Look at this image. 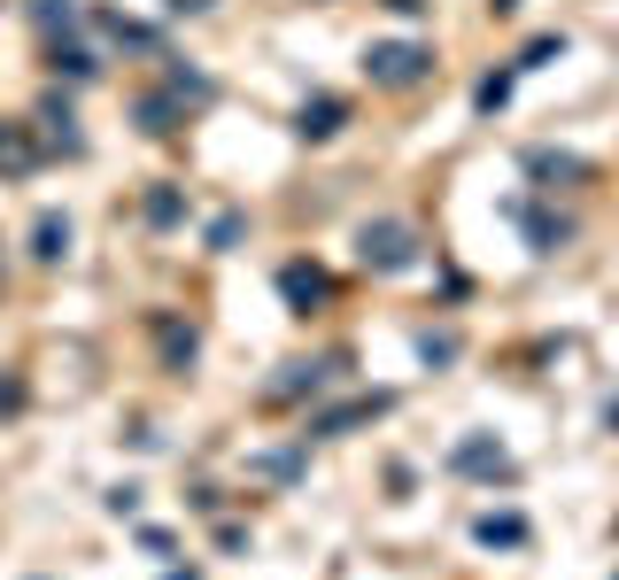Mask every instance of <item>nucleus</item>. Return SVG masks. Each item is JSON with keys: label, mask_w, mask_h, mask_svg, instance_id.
<instances>
[{"label": "nucleus", "mask_w": 619, "mask_h": 580, "mask_svg": "<svg viewBox=\"0 0 619 580\" xmlns=\"http://www.w3.org/2000/svg\"><path fill=\"white\" fill-rule=\"evenodd\" d=\"M16 402H24V387H16V379H9V387H0V410H16Z\"/></svg>", "instance_id": "19"}, {"label": "nucleus", "mask_w": 619, "mask_h": 580, "mask_svg": "<svg viewBox=\"0 0 619 580\" xmlns=\"http://www.w3.org/2000/svg\"><path fill=\"white\" fill-rule=\"evenodd\" d=\"M365 77L372 86H426L433 77V47H418V39H380V47H365Z\"/></svg>", "instance_id": "2"}, {"label": "nucleus", "mask_w": 619, "mask_h": 580, "mask_svg": "<svg viewBox=\"0 0 619 580\" xmlns=\"http://www.w3.org/2000/svg\"><path fill=\"white\" fill-rule=\"evenodd\" d=\"M511 217L526 225V247H535V256H550L558 240H573V225H566V217H550V209H535V202H511Z\"/></svg>", "instance_id": "4"}, {"label": "nucleus", "mask_w": 619, "mask_h": 580, "mask_svg": "<svg viewBox=\"0 0 619 580\" xmlns=\"http://www.w3.org/2000/svg\"><path fill=\"white\" fill-rule=\"evenodd\" d=\"M179 217H187L179 186H155V194H147V225H179Z\"/></svg>", "instance_id": "13"}, {"label": "nucleus", "mask_w": 619, "mask_h": 580, "mask_svg": "<svg viewBox=\"0 0 619 580\" xmlns=\"http://www.w3.org/2000/svg\"><path fill=\"white\" fill-rule=\"evenodd\" d=\"M279 294L310 317V302H325V271H318V264H287V271H279Z\"/></svg>", "instance_id": "6"}, {"label": "nucleus", "mask_w": 619, "mask_h": 580, "mask_svg": "<svg viewBox=\"0 0 619 580\" xmlns=\"http://www.w3.org/2000/svg\"><path fill=\"white\" fill-rule=\"evenodd\" d=\"M526 171H535V179H581L588 162H581V155H550V147H535V155H526Z\"/></svg>", "instance_id": "11"}, {"label": "nucleus", "mask_w": 619, "mask_h": 580, "mask_svg": "<svg viewBox=\"0 0 619 580\" xmlns=\"http://www.w3.org/2000/svg\"><path fill=\"white\" fill-rule=\"evenodd\" d=\"M39 171V140L24 124H0V179H32Z\"/></svg>", "instance_id": "5"}, {"label": "nucleus", "mask_w": 619, "mask_h": 580, "mask_svg": "<svg viewBox=\"0 0 619 580\" xmlns=\"http://www.w3.org/2000/svg\"><path fill=\"white\" fill-rule=\"evenodd\" d=\"M55 70H70V77H94L102 62H94V55H85V47H55Z\"/></svg>", "instance_id": "16"}, {"label": "nucleus", "mask_w": 619, "mask_h": 580, "mask_svg": "<svg viewBox=\"0 0 619 580\" xmlns=\"http://www.w3.org/2000/svg\"><path fill=\"white\" fill-rule=\"evenodd\" d=\"M450 464L473 472V480H511V457H503V442H488V434H465Z\"/></svg>", "instance_id": "3"}, {"label": "nucleus", "mask_w": 619, "mask_h": 580, "mask_svg": "<svg viewBox=\"0 0 619 580\" xmlns=\"http://www.w3.org/2000/svg\"><path fill=\"white\" fill-rule=\"evenodd\" d=\"M32 256H39V264H62V256H70V217L47 209V217L32 225Z\"/></svg>", "instance_id": "9"}, {"label": "nucleus", "mask_w": 619, "mask_h": 580, "mask_svg": "<svg viewBox=\"0 0 619 580\" xmlns=\"http://www.w3.org/2000/svg\"><path fill=\"white\" fill-rule=\"evenodd\" d=\"M170 9H179V16H194V9H210V0H170Z\"/></svg>", "instance_id": "20"}, {"label": "nucleus", "mask_w": 619, "mask_h": 580, "mask_svg": "<svg viewBox=\"0 0 619 580\" xmlns=\"http://www.w3.org/2000/svg\"><path fill=\"white\" fill-rule=\"evenodd\" d=\"M341 117H348V109H341L333 94H318V101H302L295 132H302V140H333V132H341Z\"/></svg>", "instance_id": "8"}, {"label": "nucleus", "mask_w": 619, "mask_h": 580, "mask_svg": "<svg viewBox=\"0 0 619 580\" xmlns=\"http://www.w3.org/2000/svg\"><path fill=\"white\" fill-rule=\"evenodd\" d=\"M473 534H480L488 549H519V542H526V519H519V511H488V519H473Z\"/></svg>", "instance_id": "10"}, {"label": "nucleus", "mask_w": 619, "mask_h": 580, "mask_svg": "<svg viewBox=\"0 0 619 580\" xmlns=\"http://www.w3.org/2000/svg\"><path fill=\"white\" fill-rule=\"evenodd\" d=\"M357 264L380 271V279L410 271V264H418V232H410L403 217H372V225H357Z\"/></svg>", "instance_id": "1"}, {"label": "nucleus", "mask_w": 619, "mask_h": 580, "mask_svg": "<svg viewBox=\"0 0 619 580\" xmlns=\"http://www.w3.org/2000/svg\"><path fill=\"white\" fill-rule=\"evenodd\" d=\"M140 124L147 132H179V94H147L140 101Z\"/></svg>", "instance_id": "12"}, {"label": "nucleus", "mask_w": 619, "mask_h": 580, "mask_svg": "<svg viewBox=\"0 0 619 580\" xmlns=\"http://www.w3.org/2000/svg\"><path fill=\"white\" fill-rule=\"evenodd\" d=\"M558 55H566V32H543L535 47L519 55V70H543V62H558Z\"/></svg>", "instance_id": "14"}, {"label": "nucleus", "mask_w": 619, "mask_h": 580, "mask_svg": "<svg viewBox=\"0 0 619 580\" xmlns=\"http://www.w3.org/2000/svg\"><path fill=\"white\" fill-rule=\"evenodd\" d=\"M473 101H480V109L496 117V109L511 101V70H496V77H480V94H473Z\"/></svg>", "instance_id": "15"}, {"label": "nucleus", "mask_w": 619, "mask_h": 580, "mask_svg": "<svg viewBox=\"0 0 619 580\" xmlns=\"http://www.w3.org/2000/svg\"><path fill=\"white\" fill-rule=\"evenodd\" d=\"M388 9H395V16H426V9H433V0H388Z\"/></svg>", "instance_id": "18"}, {"label": "nucleus", "mask_w": 619, "mask_h": 580, "mask_svg": "<svg viewBox=\"0 0 619 580\" xmlns=\"http://www.w3.org/2000/svg\"><path fill=\"white\" fill-rule=\"evenodd\" d=\"M418 357H426V364H450V357H457V334H426Z\"/></svg>", "instance_id": "17"}, {"label": "nucleus", "mask_w": 619, "mask_h": 580, "mask_svg": "<svg viewBox=\"0 0 619 580\" xmlns=\"http://www.w3.org/2000/svg\"><path fill=\"white\" fill-rule=\"evenodd\" d=\"M388 410V395H357L348 410H325V419H310V434H348V426H365V419H380Z\"/></svg>", "instance_id": "7"}]
</instances>
